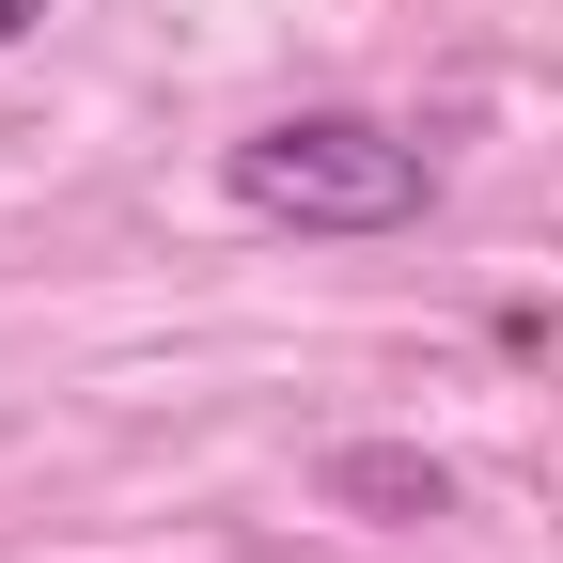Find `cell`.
<instances>
[{
	"label": "cell",
	"mask_w": 563,
	"mask_h": 563,
	"mask_svg": "<svg viewBox=\"0 0 563 563\" xmlns=\"http://www.w3.org/2000/svg\"><path fill=\"white\" fill-rule=\"evenodd\" d=\"M220 188L266 235H407L439 203V157L407 125H376V110H282V125H251L220 157Z\"/></svg>",
	"instance_id": "1"
},
{
	"label": "cell",
	"mask_w": 563,
	"mask_h": 563,
	"mask_svg": "<svg viewBox=\"0 0 563 563\" xmlns=\"http://www.w3.org/2000/svg\"><path fill=\"white\" fill-rule=\"evenodd\" d=\"M329 501H361V517H439V501H454V470H439V454H407V439H344V454H329Z\"/></svg>",
	"instance_id": "2"
},
{
	"label": "cell",
	"mask_w": 563,
	"mask_h": 563,
	"mask_svg": "<svg viewBox=\"0 0 563 563\" xmlns=\"http://www.w3.org/2000/svg\"><path fill=\"white\" fill-rule=\"evenodd\" d=\"M32 16H47V0H0V47H16V32H32Z\"/></svg>",
	"instance_id": "3"
}]
</instances>
